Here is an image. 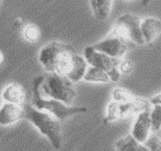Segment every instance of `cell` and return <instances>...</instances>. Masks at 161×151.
<instances>
[{
  "label": "cell",
  "instance_id": "6da1fadb",
  "mask_svg": "<svg viewBox=\"0 0 161 151\" xmlns=\"http://www.w3.org/2000/svg\"><path fill=\"white\" fill-rule=\"evenodd\" d=\"M38 58L47 73H57L71 82L81 80L88 68L85 58L79 56L74 47L58 42L45 45L41 49Z\"/></svg>",
  "mask_w": 161,
  "mask_h": 151
},
{
  "label": "cell",
  "instance_id": "7a4b0ae2",
  "mask_svg": "<svg viewBox=\"0 0 161 151\" xmlns=\"http://www.w3.org/2000/svg\"><path fill=\"white\" fill-rule=\"evenodd\" d=\"M34 95L43 99H51L70 105L77 96L74 82L57 73H46L34 79Z\"/></svg>",
  "mask_w": 161,
  "mask_h": 151
},
{
  "label": "cell",
  "instance_id": "3957f363",
  "mask_svg": "<svg viewBox=\"0 0 161 151\" xmlns=\"http://www.w3.org/2000/svg\"><path fill=\"white\" fill-rule=\"evenodd\" d=\"M25 118H28L43 135L47 137L55 149L62 148V126L58 119L47 112L36 110L30 104H23Z\"/></svg>",
  "mask_w": 161,
  "mask_h": 151
},
{
  "label": "cell",
  "instance_id": "277c9868",
  "mask_svg": "<svg viewBox=\"0 0 161 151\" xmlns=\"http://www.w3.org/2000/svg\"><path fill=\"white\" fill-rule=\"evenodd\" d=\"M85 60L87 64L91 65V67L104 71L108 75V80L116 82L121 78V73L119 71L121 59L112 58L105 54L94 51L91 46H88L85 49Z\"/></svg>",
  "mask_w": 161,
  "mask_h": 151
},
{
  "label": "cell",
  "instance_id": "5b68a950",
  "mask_svg": "<svg viewBox=\"0 0 161 151\" xmlns=\"http://www.w3.org/2000/svg\"><path fill=\"white\" fill-rule=\"evenodd\" d=\"M112 32L137 45H144L145 40L140 32V19L135 14L125 13L115 22Z\"/></svg>",
  "mask_w": 161,
  "mask_h": 151
},
{
  "label": "cell",
  "instance_id": "8992f818",
  "mask_svg": "<svg viewBox=\"0 0 161 151\" xmlns=\"http://www.w3.org/2000/svg\"><path fill=\"white\" fill-rule=\"evenodd\" d=\"M32 104L35 106L36 110H46L54 117H57L58 119H65L69 116L80 113H86L88 111L85 106H69L64 103L51 99H43L37 95H34L32 99Z\"/></svg>",
  "mask_w": 161,
  "mask_h": 151
},
{
  "label": "cell",
  "instance_id": "52a82bcc",
  "mask_svg": "<svg viewBox=\"0 0 161 151\" xmlns=\"http://www.w3.org/2000/svg\"><path fill=\"white\" fill-rule=\"evenodd\" d=\"M136 45L134 43L129 42L125 38L119 36L111 32L108 36H106L103 40L92 45V48L100 53H103L105 55L110 56L112 58H117L119 59L123 57L128 51L135 48Z\"/></svg>",
  "mask_w": 161,
  "mask_h": 151
},
{
  "label": "cell",
  "instance_id": "ba28073f",
  "mask_svg": "<svg viewBox=\"0 0 161 151\" xmlns=\"http://www.w3.org/2000/svg\"><path fill=\"white\" fill-rule=\"evenodd\" d=\"M149 112H150V110L149 111H144L138 114L137 119H136L135 124H134L133 130H131L130 136L139 143H144L151 132Z\"/></svg>",
  "mask_w": 161,
  "mask_h": 151
},
{
  "label": "cell",
  "instance_id": "9c48e42d",
  "mask_svg": "<svg viewBox=\"0 0 161 151\" xmlns=\"http://www.w3.org/2000/svg\"><path fill=\"white\" fill-rule=\"evenodd\" d=\"M23 118H25L23 106L6 102L0 107V125H11Z\"/></svg>",
  "mask_w": 161,
  "mask_h": 151
},
{
  "label": "cell",
  "instance_id": "30bf717a",
  "mask_svg": "<svg viewBox=\"0 0 161 151\" xmlns=\"http://www.w3.org/2000/svg\"><path fill=\"white\" fill-rule=\"evenodd\" d=\"M161 22L155 18H146L140 21V32L145 43H150L160 35Z\"/></svg>",
  "mask_w": 161,
  "mask_h": 151
},
{
  "label": "cell",
  "instance_id": "8fae6325",
  "mask_svg": "<svg viewBox=\"0 0 161 151\" xmlns=\"http://www.w3.org/2000/svg\"><path fill=\"white\" fill-rule=\"evenodd\" d=\"M25 91L18 83H11L7 85L2 92V99L7 101V103L20 105V106L25 104Z\"/></svg>",
  "mask_w": 161,
  "mask_h": 151
},
{
  "label": "cell",
  "instance_id": "7c38bea8",
  "mask_svg": "<svg viewBox=\"0 0 161 151\" xmlns=\"http://www.w3.org/2000/svg\"><path fill=\"white\" fill-rule=\"evenodd\" d=\"M115 151H149L142 143H139L130 135L119 139L115 143Z\"/></svg>",
  "mask_w": 161,
  "mask_h": 151
},
{
  "label": "cell",
  "instance_id": "4fadbf2b",
  "mask_svg": "<svg viewBox=\"0 0 161 151\" xmlns=\"http://www.w3.org/2000/svg\"><path fill=\"white\" fill-rule=\"evenodd\" d=\"M113 1L111 0H92L91 8L97 20H106L110 15Z\"/></svg>",
  "mask_w": 161,
  "mask_h": 151
},
{
  "label": "cell",
  "instance_id": "5bb4252c",
  "mask_svg": "<svg viewBox=\"0 0 161 151\" xmlns=\"http://www.w3.org/2000/svg\"><path fill=\"white\" fill-rule=\"evenodd\" d=\"M83 79L86 81H90V82H108V75L104 71L94 68V67L87 68L85 75H83Z\"/></svg>",
  "mask_w": 161,
  "mask_h": 151
},
{
  "label": "cell",
  "instance_id": "9a60e30c",
  "mask_svg": "<svg viewBox=\"0 0 161 151\" xmlns=\"http://www.w3.org/2000/svg\"><path fill=\"white\" fill-rule=\"evenodd\" d=\"M151 124V132H159L161 126V105H155L153 110L149 112Z\"/></svg>",
  "mask_w": 161,
  "mask_h": 151
},
{
  "label": "cell",
  "instance_id": "2e32d148",
  "mask_svg": "<svg viewBox=\"0 0 161 151\" xmlns=\"http://www.w3.org/2000/svg\"><path fill=\"white\" fill-rule=\"evenodd\" d=\"M135 96L127 90H124L122 88L113 90V100L116 103H130Z\"/></svg>",
  "mask_w": 161,
  "mask_h": 151
},
{
  "label": "cell",
  "instance_id": "e0dca14e",
  "mask_svg": "<svg viewBox=\"0 0 161 151\" xmlns=\"http://www.w3.org/2000/svg\"><path fill=\"white\" fill-rule=\"evenodd\" d=\"M142 145H144L149 151H161L159 134H158V132L149 134L148 138L146 139V141H145Z\"/></svg>",
  "mask_w": 161,
  "mask_h": 151
},
{
  "label": "cell",
  "instance_id": "ac0fdd59",
  "mask_svg": "<svg viewBox=\"0 0 161 151\" xmlns=\"http://www.w3.org/2000/svg\"><path fill=\"white\" fill-rule=\"evenodd\" d=\"M24 37L29 40V42H35L38 37H40V30L36 25H28L24 30Z\"/></svg>",
  "mask_w": 161,
  "mask_h": 151
},
{
  "label": "cell",
  "instance_id": "d6986e66",
  "mask_svg": "<svg viewBox=\"0 0 161 151\" xmlns=\"http://www.w3.org/2000/svg\"><path fill=\"white\" fill-rule=\"evenodd\" d=\"M119 73H130L131 69H133V64H131L129 60H124V62H119Z\"/></svg>",
  "mask_w": 161,
  "mask_h": 151
},
{
  "label": "cell",
  "instance_id": "ffe728a7",
  "mask_svg": "<svg viewBox=\"0 0 161 151\" xmlns=\"http://www.w3.org/2000/svg\"><path fill=\"white\" fill-rule=\"evenodd\" d=\"M160 102H161V95L160 94L153 96V98H151L150 100H149V103L153 104V106H155V105H160Z\"/></svg>",
  "mask_w": 161,
  "mask_h": 151
},
{
  "label": "cell",
  "instance_id": "44dd1931",
  "mask_svg": "<svg viewBox=\"0 0 161 151\" xmlns=\"http://www.w3.org/2000/svg\"><path fill=\"white\" fill-rule=\"evenodd\" d=\"M2 60H3V56H2V54L0 53V62H1Z\"/></svg>",
  "mask_w": 161,
  "mask_h": 151
}]
</instances>
